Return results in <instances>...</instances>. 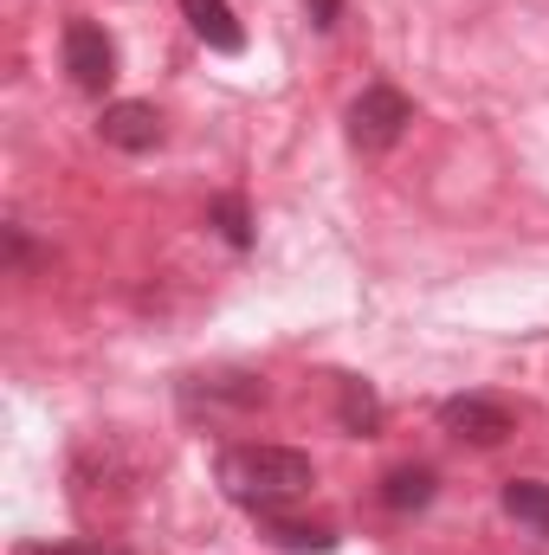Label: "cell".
I'll return each instance as SVG.
<instances>
[{
    "instance_id": "1",
    "label": "cell",
    "mask_w": 549,
    "mask_h": 555,
    "mask_svg": "<svg viewBox=\"0 0 549 555\" xmlns=\"http://www.w3.org/2000/svg\"><path fill=\"white\" fill-rule=\"evenodd\" d=\"M310 485H317V465L297 446H233V452H220V491L253 517L297 504Z\"/></svg>"
},
{
    "instance_id": "5",
    "label": "cell",
    "mask_w": 549,
    "mask_h": 555,
    "mask_svg": "<svg viewBox=\"0 0 549 555\" xmlns=\"http://www.w3.org/2000/svg\"><path fill=\"white\" fill-rule=\"evenodd\" d=\"M266 401V382L259 375H188L181 382V414H246Z\"/></svg>"
},
{
    "instance_id": "4",
    "label": "cell",
    "mask_w": 549,
    "mask_h": 555,
    "mask_svg": "<svg viewBox=\"0 0 549 555\" xmlns=\"http://www.w3.org/2000/svg\"><path fill=\"white\" fill-rule=\"evenodd\" d=\"M65 72H72L78 91H104L117 78V46H111V33L98 20H72L65 26Z\"/></svg>"
},
{
    "instance_id": "11",
    "label": "cell",
    "mask_w": 549,
    "mask_h": 555,
    "mask_svg": "<svg viewBox=\"0 0 549 555\" xmlns=\"http://www.w3.org/2000/svg\"><path fill=\"white\" fill-rule=\"evenodd\" d=\"M505 517H518L524 530L549 537V485H537V478H511V485H505Z\"/></svg>"
},
{
    "instance_id": "14",
    "label": "cell",
    "mask_w": 549,
    "mask_h": 555,
    "mask_svg": "<svg viewBox=\"0 0 549 555\" xmlns=\"http://www.w3.org/2000/svg\"><path fill=\"white\" fill-rule=\"evenodd\" d=\"M336 13H343V0H310V20H317V26H323V33H330V26H336Z\"/></svg>"
},
{
    "instance_id": "13",
    "label": "cell",
    "mask_w": 549,
    "mask_h": 555,
    "mask_svg": "<svg viewBox=\"0 0 549 555\" xmlns=\"http://www.w3.org/2000/svg\"><path fill=\"white\" fill-rule=\"evenodd\" d=\"M20 555H124V550H104V543H59V550L52 543H26Z\"/></svg>"
},
{
    "instance_id": "3",
    "label": "cell",
    "mask_w": 549,
    "mask_h": 555,
    "mask_svg": "<svg viewBox=\"0 0 549 555\" xmlns=\"http://www.w3.org/2000/svg\"><path fill=\"white\" fill-rule=\"evenodd\" d=\"M439 426L465 446H498V439L518 433V414L491 395H452V401H439Z\"/></svg>"
},
{
    "instance_id": "10",
    "label": "cell",
    "mask_w": 549,
    "mask_h": 555,
    "mask_svg": "<svg viewBox=\"0 0 549 555\" xmlns=\"http://www.w3.org/2000/svg\"><path fill=\"white\" fill-rule=\"evenodd\" d=\"M433 491H439V478H433L426 465H401V472H388V478H382V504H388L395 517L426 511V504H433Z\"/></svg>"
},
{
    "instance_id": "7",
    "label": "cell",
    "mask_w": 549,
    "mask_h": 555,
    "mask_svg": "<svg viewBox=\"0 0 549 555\" xmlns=\"http://www.w3.org/2000/svg\"><path fill=\"white\" fill-rule=\"evenodd\" d=\"M259 537L284 555H330L336 550V530L330 524H304V517H284V511H259Z\"/></svg>"
},
{
    "instance_id": "9",
    "label": "cell",
    "mask_w": 549,
    "mask_h": 555,
    "mask_svg": "<svg viewBox=\"0 0 549 555\" xmlns=\"http://www.w3.org/2000/svg\"><path fill=\"white\" fill-rule=\"evenodd\" d=\"M336 420H343L349 439H375V433H382V395L349 375V382L336 388Z\"/></svg>"
},
{
    "instance_id": "8",
    "label": "cell",
    "mask_w": 549,
    "mask_h": 555,
    "mask_svg": "<svg viewBox=\"0 0 549 555\" xmlns=\"http://www.w3.org/2000/svg\"><path fill=\"white\" fill-rule=\"evenodd\" d=\"M181 13H188V26L214 46V52H246V33H240V20H233V7L227 0H181Z\"/></svg>"
},
{
    "instance_id": "2",
    "label": "cell",
    "mask_w": 549,
    "mask_h": 555,
    "mask_svg": "<svg viewBox=\"0 0 549 555\" xmlns=\"http://www.w3.org/2000/svg\"><path fill=\"white\" fill-rule=\"evenodd\" d=\"M408 124H413V104L395 91V85H369V91L349 104V142H356L362 155L395 149V142L408 137Z\"/></svg>"
},
{
    "instance_id": "12",
    "label": "cell",
    "mask_w": 549,
    "mask_h": 555,
    "mask_svg": "<svg viewBox=\"0 0 549 555\" xmlns=\"http://www.w3.org/2000/svg\"><path fill=\"white\" fill-rule=\"evenodd\" d=\"M207 227H214L233 253H246V246H253V220H246V201H240V194H220V201L207 207Z\"/></svg>"
},
{
    "instance_id": "6",
    "label": "cell",
    "mask_w": 549,
    "mask_h": 555,
    "mask_svg": "<svg viewBox=\"0 0 549 555\" xmlns=\"http://www.w3.org/2000/svg\"><path fill=\"white\" fill-rule=\"evenodd\" d=\"M98 137L111 142V149H124V155H142V149H155V142H162V117H155V104L124 98V104H104Z\"/></svg>"
}]
</instances>
